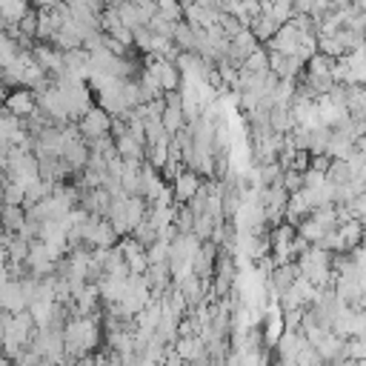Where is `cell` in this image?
I'll return each mask as SVG.
<instances>
[{
  "label": "cell",
  "instance_id": "7",
  "mask_svg": "<svg viewBox=\"0 0 366 366\" xmlns=\"http://www.w3.org/2000/svg\"><path fill=\"white\" fill-rule=\"evenodd\" d=\"M0 306H3V312H9V315H17V312H26V309H29V300H26V295H23L20 280H9V283L0 289Z\"/></svg>",
  "mask_w": 366,
  "mask_h": 366
},
{
  "label": "cell",
  "instance_id": "8",
  "mask_svg": "<svg viewBox=\"0 0 366 366\" xmlns=\"http://www.w3.org/2000/svg\"><path fill=\"white\" fill-rule=\"evenodd\" d=\"M312 214V206H309V197H306V192L300 189V192H292L289 194V203H286V223H292V226H297L303 217H309Z\"/></svg>",
  "mask_w": 366,
  "mask_h": 366
},
{
  "label": "cell",
  "instance_id": "18",
  "mask_svg": "<svg viewBox=\"0 0 366 366\" xmlns=\"http://www.w3.org/2000/svg\"><path fill=\"white\" fill-rule=\"evenodd\" d=\"M146 26H149L154 34H160V37H169V40H172V37H174V26H177V23H172V20L160 17V14H154V17H152Z\"/></svg>",
  "mask_w": 366,
  "mask_h": 366
},
{
  "label": "cell",
  "instance_id": "13",
  "mask_svg": "<svg viewBox=\"0 0 366 366\" xmlns=\"http://www.w3.org/2000/svg\"><path fill=\"white\" fill-rule=\"evenodd\" d=\"M346 109H349V114L366 117V83H352V86H349Z\"/></svg>",
  "mask_w": 366,
  "mask_h": 366
},
{
  "label": "cell",
  "instance_id": "14",
  "mask_svg": "<svg viewBox=\"0 0 366 366\" xmlns=\"http://www.w3.org/2000/svg\"><path fill=\"white\" fill-rule=\"evenodd\" d=\"M0 14L6 23H20L29 14V0H0Z\"/></svg>",
  "mask_w": 366,
  "mask_h": 366
},
{
  "label": "cell",
  "instance_id": "3",
  "mask_svg": "<svg viewBox=\"0 0 366 366\" xmlns=\"http://www.w3.org/2000/svg\"><path fill=\"white\" fill-rule=\"evenodd\" d=\"M3 109L11 112V114H17V117H29V114H34L40 106H37V94H34L29 86H17L14 92H9V94L3 97Z\"/></svg>",
  "mask_w": 366,
  "mask_h": 366
},
{
  "label": "cell",
  "instance_id": "21",
  "mask_svg": "<svg viewBox=\"0 0 366 366\" xmlns=\"http://www.w3.org/2000/svg\"><path fill=\"white\" fill-rule=\"evenodd\" d=\"M355 149H357V152H363V154H366V134H363V137H357V143H355Z\"/></svg>",
  "mask_w": 366,
  "mask_h": 366
},
{
  "label": "cell",
  "instance_id": "12",
  "mask_svg": "<svg viewBox=\"0 0 366 366\" xmlns=\"http://www.w3.org/2000/svg\"><path fill=\"white\" fill-rule=\"evenodd\" d=\"M326 232H332V229L320 226V220H317L315 214H309V217H303V220L297 223V234H300V237H306L309 243H320Z\"/></svg>",
  "mask_w": 366,
  "mask_h": 366
},
{
  "label": "cell",
  "instance_id": "5",
  "mask_svg": "<svg viewBox=\"0 0 366 366\" xmlns=\"http://www.w3.org/2000/svg\"><path fill=\"white\" fill-rule=\"evenodd\" d=\"M260 46H263V43L252 34V29H240V31L232 37V43H229V57H226V60H232L234 66H240V63H243L254 49H260Z\"/></svg>",
  "mask_w": 366,
  "mask_h": 366
},
{
  "label": "cell",
  "instance_id": "20",
  "mask_svg": "<svg viewBox=\"0 0 366 366\" xmlns=\"http://www.w3.org/2000/svg\"><path fill=\"white\" fill-rule=\"evenodd\" d=\"M309 166H312V152H309V149H297L295 157H292V166H289V169H295V172H306Z\"/></svg>",
  "mask_w": 366,
  "mask_h": 366
},
{
  "label": "cell",
  "instance_id": "4",
  "mask_svg": "<svg viewBox=\"0 0 366 366\" xmlns=\"http://www.w3.org/2000/svg\"><path fill=\"white\" fill-rule=\"evenodd\" d=\"M117 249L123 252V257H126V263H129V272H132V274H143V272L149 269L146 246H140V243H137L132 234L120 237V240H117Z\"/></svg>",
  "mask_w": 366,
  "mask_h": 366
},
{
  "label": "cell",
  "instance_id": "17",
  "mask_svg": "<svg viewBox=\"0 0 366 366\" xmlns=\"http://www.w3.org/2000/svg\"><path fill=\"white\" fill-rule=\"evenodd\" d=\"M152 40H154V31L149 26H137L134 29V49L143 51V54H152Z\"/></svg>",
  "mask_w": 366,
  "mask_h": 366
},
{
  "label": "cell",
  "instance_id": "6",
  "mask_svg": "<svg viewBox=\"0 0 366 366\" xmlns=\"http://www.w3.org/2000/svg\"><path fill=\"white\" fill-rule=\"evenodd\" d=\"M203 177L197 174V172H192V169H183L174 180H172V192H174V203H189L197 192H200V183Z\"/></svg>",
  "mask_w": 366,
  "mask_h": 366
},
{
  "label": "cell",
  "instance_id": "15",
  "mask_svg": "<svg viewBox=\"0 0 366 366\" xmlns=\"http://www.w3.org/2000/svg\"><path fill=\"white\" fill-rule=\"evenodd\" d=\"M343 357L349 360H366V335H352L343 340Z\"/></svg>",
  "mask_w": 366,
  "mask_h": 366
},
{
  "label": "cell",
  "instance_id": "1",
  "mask_svg": "<svg viewBox=\"0 0 366 366\" xmlns=\"http://www.w3.org/2000/svg\"><path fill=\"white\" fill-rule=\"evenodd\" d=\"M303 31L289 20V23H283L277 31H274V37L269 40V43H263L266 49H272V51H280V54H300L303 57Z\"/></svg>",
  "mask_w": 366,
  "mask_h": 366
},
{
  "label": "cell",
  "instance_id": "11",
  "mask_svg": "<svg viewBox=\"0 0 366 366\" xmlns=\"http://www.w3.org/2000/svg\"><path fill=\"white\" fill-rule=\"evenodd\" d=\"M352 177H355L352 166H349L343 157H332V163H329V169H326V183H332V186H346Z\"/></svg>",
  "mask_w": 366,
  "mask_h": 366
},
{
  "label": "cell",
  "instance_id": "19",
  "mask_svg": "<svg viewBox=\"0 0 366 366\" xmlns=\"http://www.w3.org/2000/svg\"><path fill=\"white\" fill-rule=\"evenodd\" d=\"M283 189L292 194V192H300L303 189V172H295V169H283Z\"/></svg>",
  "mask_w": 366,
  "mask_h": 366
},
{
  "label": "cell",
  "instance_id": "9",
  "mask_svg": "<svg viewBox=\"0 0 366 366\" xmlns=\"http://www.w3.org/2000/svg\"><path fill=\"white\" fill-rule=\"evenodd\" d=\"M280 26H283V23H277V20L272 17V14H263V11H260V14H257V17H254V20L249 23L252 34H254V37H257L260 43H269V40L274 37V31H277Z\"/></svg>",
  "mask_w": 366,
  "mask_h": 366
},
{
  "label": "cell",
  "instance_id": "16",
  "mask_svg": "<svg viewBox=\"0 0 366 366\" xmlns=\"http://www.w3.org/2000/svg\"><path fill=\"white\" fill-rule=\"evenodd\" d=\"M157 3V14L172 20V23H180L183 20V3L180 0H154Z\"/></svg>",
  "mask_w": 366,
  "mask_h": 366
},
{
  "label": "cell",
  "instance_id": "2",
  "mask_svg": "<svg viewBox=\"0 0 366 366\" xmlns=\"http://www.w3.org/2000/svg\"><path fill=\"white\" fill-rule=\"evenodd\" d=\"M77 129H80L83 140H94V137L112 134V114H109L103 106H92V109L77 120Z\"/></svg>",
  "mask_w": 366,
  "mask_h": 366
},
{
  "label": "cell",
  "instance_id": "10",
  "mask_svg": "<svg viewBox=\"0 0 366 366\" xmlns=\"http://www.w3.org/2000/svg\"><path fill=\"white\" fill-rule=\"evenodd\" d=\"M160 120H163V129L169 134H177L180 129H186V114H183V106L180 103H166Z\"/></svg>",
  "mask_w": 366,
  "mask_h": 366
},
{
  "label": "cell",
  "instance_id": "22",
  "mask_svg": "<svg viewBox=\"0 0 366 366\" xmlns=\"http://www.w3.org/2000/svg\"><path fill=\"white\" fill-rule=\"evenodd\" d=\"M352 3H355V9H360L366 14V0H352Z\"/></svg>",
  "mask_w": 366,
  "mask_h": 366
}]
</instances>
